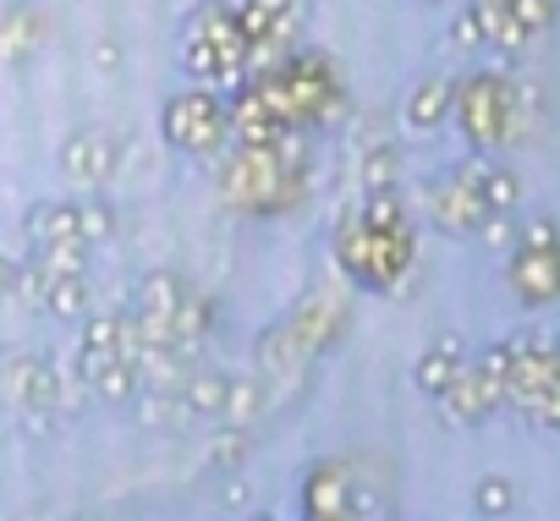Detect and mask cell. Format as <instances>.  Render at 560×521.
<instances>
[{"label": "cell", "mask_w": 560, "mask_h": 521, "mask_svg": "<svg viewBox=\"0 0 560 521\" xmlns=\"http://www.w3.org/2000/svg\"><path fill=\"white\" fill-rule=\"evenodd\" d=\"M160 138L176 154L214 165L231 149V99H225V88L187 83V88L165 94V105H160Z\"/></svg>", "instance_id": "cell-7"}, {"label": "cell", "mask_w": 560, "mask_h": 521, "mask_svg": "<svg viewBox=\"0 0 560 521\" xmlns=\"http://www.w3.org/2000/svg\"><path fill=\"white\" fill-rule=\"evenodd\" d=\"M220 203L242 220H280L308 198V132L280 143H231L214 159Z\"/></svg>", "instance_id": "cell-2"}, {"label": "cell", "mask_w": 560, "mask_h": 521, "mask_svg": "<svg viewBox=\"0 0 560 521\" xmlns=\"http://www.w3.org/2000/svg\"><path fill=\"white\" fill-rule=\"evenodd\" d=\"M423 7H434V0H423Z\"/></svg>", "instance_id": "cell-31"}, {"label": "cell", "mask_w": 560, "mask_h": 521, "mask_svg": "<svg viewBox=\"0 0 560 521\" xmlns=\"http://www.w3.org/2000/svg\"><path fill=\"white\" fill-rule=\"evenodd\" d=\"M28 241H67V236H83V203H34L28 220H23Z\"/></svg>", "instance_id": "cell-19"}, {"label": "cell", "mask_w": 560, "mask_h": 521, "mask_svg": "<svg viewBox=\"0 0 560 521\" xmlns=\"http://www.w3.org/2000/svg\"><path fill=\"white\" fill-rule=\"evenodd\" d=\"M451 116H456V132H462V143L472 154H500V149L522 143L516 83L505 72H467V78H456Z\"/></svg>", "instance_id": "cell-6"}, {"label": "cell", "mask_w": 560, "mask_h": 521, "mask_svg": "<svg viewBox=\"0 0 560 521\" xmlns=\"http://www.w3.org/2000/svg\"><path fill=\"white\" fill-rule=\"evenodd\" d=\"M116 165H121V138L105 132V127H83L61 149V170H67V181L78 192H100L116 176Z\"/></svg>", "instance_id": "cell-13"}, {"label": "cell", "mask_w": 560, "mask_h": 521, "mask_svg": "<svg viewBox=\"0 0 560 521\" xmlns=\"http://www.w3.org/2000/svg\"><path fill=\"white\" fill-rule=\"evenodd\" d=\"M505 286L522 308H555L560 303V241L516 247L511 264H505Z\"/></svg>", "instance_id": "cell-14"}, {"label": "cell", "mask_w": 560, "mask_h": 521, "mask_svg": "<svg viewBox=\"0 0 560 521\" xmlns=\"http://www.w3.org/2000/svg\"><path fill=\"white\" fill-rule=\"evenodd\" d=\"M176 61L187 72V83H209V88H236L253 72L247 39L236 28L231 0H198L176 28Z\"/></svg>", "instance_id": "cell-5"}, {"label": "cell", "mask_w": 560, "mask_h": 521, "mask_svg": "<svg viewBox=\"0 0 560 521\" xmlns=\"http://www.w3.org/2000/svg\"><path fill=\"white\" fill-rule=\"evenodd\" d=\"M467 357H462V341L456 335H445L440 346H429L423 357H418V368H412V384L423 390V395H440L451 379H456V368H462Z\"/></svg>", "instance_id": "cell-20"}, {"label": "cell", "mask_w": 560, "mask_h": 521, "mask_svg": "<svg viewBox=\"0 0 560 521\" xmlns=\"http://www.w3.org/2000/svg\"><path fill=\"white\" fill-rule=\"evenodd\" d=\"M225 390H231V374H220V368H192L187 384H182V412H187V417H209V423H220V412H225Z\"/></svg>", "instance_id": "cell-18"}, {"label": "cell", "mask_w": 560, "mask_h": 521, "mask_svg": "<svg viewBox=\"0 0 560 521\" xmlns=\"http://www.w3.org/2000/svg\"><path fill=\"white\" fill-rule=\"evenodd\" d=\"M39 34H45L39 12H28V7H7V12H0V61L28 56V50L39 45Z\"/></svg>", "instance_id": "cell-21"}, {"label": "cell", "mask_w": 560, "mask_h": 521, "mask_svg": "<svg viewBox=\"0 0 560 521\" xmlns=\"http://www.w3.org/2000/svg\"><path fill=\"white\" fill-rule=\"evenodd\" d=\"M18 286H23V264H18V258H7V252H0V303H7V297H18Z\"/></svg>", "instance_id": "cell-28"}, {"label": "cell", "mask_w": 560, "mask_h": 521, "mask_svg": "<svg viewBox=\"0 0 560 521\" xmlns=\"http://www.w3.org/2000/svg\"><path fill=\"white\" fill-rule=\"evenodd\" d=\"M0 395H7V406L28 423V428H50V417L61 412V379L50 363L39 357H18L7 374H0Z\"/></svg>", "instance_id": "cell-12"}, {"label": "cell", "mask_w": 560, "mask_h": 521, "mask_svg": "<svg viewBox=\"0 0 560 521\" xmlns=\"http://www.w3.org/2000/svg\"><path fill=\"white\" fill-rule=\"evenodd\" d=\"M429 220L445 236H478V225L489 220V203H483V192L472 181V159L429 181Z\"/></svg>", "instance_id": "cell-11"}, {"label": "cell", "mask_w": 560, "mask_h": 521, "mask_svg": "<svg viewBox=\"0 0 560 521\" xmlns=\"http://www.w3.org/2000/svg\"><path fill=\"white\" fill-rule=\"evenodd\" d=\"M549 241H560V225H555L549 214H533V220L516 230V247H549Z\"/></svg>", "instance_id": "cell-27"}, {"label": "cell", "mask_w": 560, "mask_h": 521, "mask_svg": "<svg viewBox=\"0 0 560 521\" xmlns=\"http://www.w3.org/2000/svg\"><path fill=\"white\" fill-rule=\"evenodd\" d=\"M527 417H533L544 434H560V379H555V384H549L533 406H527Z\"/></svg>", "instance_id": "cell-25"}, {"label": "cell", "mask_w": 560, "mask_h": 521, "mask_svg": "<svg viewBox=\"0 0 560 521\" xmlns=\"http://www.w3.org/2000/svg\"><path fill=\"white\" fill-rule=\"evenodd\" d=\"M467 12L478 23V39L500 56H522L538 34L555 28V0H467Z\"/></svg>", "instance_id": "cell-8"}, {"label": "cell", "mask_w": 560, "mask_h": 521, "mask_svg": "<svg viewBox=\"0 0 560 521\" xmlns=\"http://www.w3.org/2000/svg\"><path fill=\"white\" fill-rule=\"evenodd\" d=\"M451 94H456V78H423V83L407 94V105H401L407 132H434V127H445V121H451Z\"/></svg>", "instance_id": "cell-16"}, {"label": "cell", "mask_w": 560, "mask_h": 521, "mask_svg": "<svg viewBox=\"0 0 560 521\" xmlns=\"http://www.w3.org/2000/svg\"><path fill=\"white\" fill-rule=\"evenodd\" d=\"M121 357V313H89L78 341V379L94 390V379Z\"/></svg>", "instance_id": "cell-15"}, {"label": "cell", "mask_w": 560, "mask_h": 521, "mask_svg": "<svg viewBox=\"0 0 560 521\" xmlns=\"http://www.w3.org/2000/svg\"><path fill=\"white\" fill-rule=\"evenodd\" d=\"M110 230H116V214L105 203H89L83 198V241H105Z\"/></svg>", "instance_id": "cell-26"}, {"label": "cell", "mask_w": 560, "mask_h": 521, "mask_svg": "<svg viewBox=\"0 0 560 521\" xmlns=\"http://www.w3.org/2000/svg\"><path fill=\"white\" fill-rule=\"evenodd\" d=\"M264 384L258 379H231V390H225V412H220V423H231V428H247L258 412H264Z\"/></svg>", "instance_id": "cell-22"}, {"label": "cell", "mask_w": 560, "mask_h": 521, "mask_svg": "<svg viewBox=\"0 0 560 521\" xmlns=\"http://www.w3.org/2000/svg\"><path fill=\"white\" fill-rule=\"evenodd\" d=\"M472 510H478V516H511V510H516V488H511L505 477H478Z\"/></svg>", "instance_id": "cell-23"}, {"label": "cell", "mask_w": 560, "mask_h": 521, "mask_svg": "<svg viewBox=\"0 0 560 521\" xmlns=\"http://www.w3.org/2000/svg\"><path fill=\"white\" fill-rule=\"evenodd\" d=\"M549 352H555V368H560V335H555V346H549Z\"/></svg>", "instance_id": "cell-30"}, {"label": "cell", "mask_w": 560, "mask_h": 521, "mask_svg": "<svg viewBox=\"0 0 560 521\" xmlns=\"http://www.w3.org/2000/svg\"><path fill=\"white\" fill-rule=\"evenodd\" d=\"M242 83L275 110V121L287 132H330L352 110L336 61L325 50H303V45L287 50V56H275V61H264V67H253Z\"/></svg>", "instance_id": "cell-3"}, {"label": "cell", "mask_w": 560, "mask_h": 521, "mask_svg": "<svg viewBox=\"0 0 560 521\" xmlns=\"http://www.w3.org/2000/svg\"><path fill=\"white\" fill-rule=\"evenodd\" d=\"M330 252H336V270L347 275V286L374 292V297L401 292L412 264H418V230H412L401 192L396 187H363V203L341 214Z\"/></svg>", "instance_id": "cell-1"}, {"label": "cell", "mask_w": 560, "mask_h": 521, "mask_svg": "<svg viewBox=\"0 0 560 521\" xmlns=\"http://www.w3.org/2000/svg\"><path fill=\"white\" fill-rule=\"evenodd\" d=\"M231 12H236V28L247 39L253 67L298 50V28H303L298 0H231Z\"/></svg>", "instance_id": "cell-9"}, {"label": "cell", "mask_w": 560, "mask_h": 521, "mask_svg": "<svg viewBox=\"0 0 560 521\" xmlns=\"http://www.w3.org/2000/svg\"><path fill=\"white\" fill-rule=\"evenodd\" d=\"M396 170H401V154L390 143H374L363 165V187H396Z\"/></svg>", "instance_id": "cell-24"}, {"label": "cell", "mask_w": 560, "mask_h": 521, "mask_svg": "<svg viewBox=\"0 0 560 521\" xmlns=\"http://www.w3.org/2000/svg\"><path fill=\"white\" fill-rule=\"evenodd\" d=\"M298 505H303V516H314V521H347V516H358L363 499H358V472H352V461H347V455H319V461H308Z\"/></svg>", "instance_id": "cell-10"}, {"label": "cell", "mask_w": 560, "mask_h": 521, "mask_svg": "<svg viewBox=\"0 0 560 521\" xmlns=\"http://www.w3.org/2000/svg\"><path fill=\"white\" fill-rule=\"evenodd\" d=\"M39 303L50 308V319H89V308H94V292H89V270H78V275H50L45 286H39Z\"/></svg>", "instance_id": "cell-17"}, {"label": "cell", "mask_w": 560, "mask_h": 521, "mask_svg": "<svg viewBox=\"0 0 560 521\" xmlns=\"http://www.w3.org/2000/svg\"><path fill=\"white\" fill-rule=\"evenodd\" d=\"M352 330V313L336 292H314L303 297L287 319H275L264 335H258V374L269 379H287V374H303L308 363H319L325 352L341 346V335Z\"/></svg>", "instance_id": "cell-4"}, {"label": "cell", "mask_w": 560, "mask_h": 521, "mask_svg": "<svg viewBox=\"0 0 560 521\" xmlns=\"http://www.w3.org/2000/svg\"><path fill=\"white\" fill-rule=\"evenodd\" d=\"M451 39H456V45H483V39H478V23H472V12H462V17H456Z\"/></svg>", "instance_id": "cell-29"}]
</instances>
